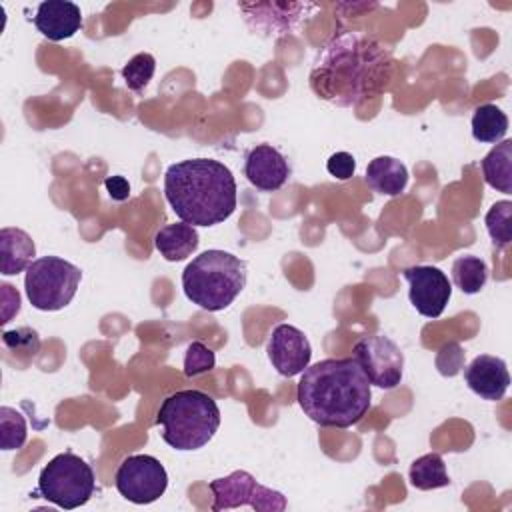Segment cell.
Here are the masks:
<instances>
[{
	"label": "cell",
	"mask_w": 512,
	"mask_h": 512,
	"mask_svg": "<svg viewBox=\"0 0 512 512\" xmlns=\"http://www.w3.org/2000/svg\"><path fill=\"white\" fill-rule=\"evenodd\" d=\"M390 74V54L374 38L346 32L318 54L310 86L320 98L336 106H356L378 94Z\"/></svg>",
	"instance_id": "1"
},
{
	"label": "cell",
	"mask_w": 512,
	"mask_h": 512,
	"mask_svg": "<svg viewBox=\"0 0 512 512\" xmlns=\"http://www.w3.org/2000/svg\"><path fill=\"white\" fill-rule=\"evenodd\" d=\"M354 356L324 358L304 368L296 388L302 412L328 428L358 424L372 406V388Z\"/></svg>",
	"instance_id": "2"
},
{
	"label": "cell",
	"mask_w": 512,
	"mask_h": 512,
	"mask_svg": "<svg viewBox=\"0 0 512 512\" xmlns=\"http://www.w3.org/2000/svg\"><path fill=\"white\" fill-rule=\"evenodd\" d=\"M164 196L182 222L216 226L236 210V180L214 158H188L166 168Z\"/></svg>",
	"instance_id": "3"
},
{
	"label": "cell",
	"mask_w": 512,
	"mask_h": 512,
	"mask_svg": "<svg viewBox=\"0 0 512 512\" xmlns=\"http://www.w3.org/2000/svg\"><path fill=\"white\" fill-rule=\"evenodd\" d=\"M246 262L226 250H204L182 272L186 298L202 310L228 308L246 286Z\"/></svg>",
	"instance_id": "4"
},
{
	"label": "cell",
	"mask_w": 512,
	"mask_h": 512,
	"mask_svg": "<svg viewBox=\"0 0 512 512\" xmlns=\"http://www.w3.org/2000/svg\"><path fill=\"white\" fill-rule=\"evenodd\" d=\"M156 424L162 440L182 452L206 446L218 426L220 408L216 400L202 390H178L166 396L158 408Z\"/></svg>",
	"instance_id": "5"
},
{
	"label": "cell",
	"mask_w": 512,
	"mask_h": 512,
	"mask_svg": "<svg viewBox=\"0 0 512 512\" xmlns=\"http://www.w3.org/2000/svg\"><path fill=\"white\" fill-rule=\"evenodd\" d=\"M94 488L96 478L92 466L84 458L66 450L56 454L40 470L36 494L64 510H74L92 498Z\"/></svg>",
	"instance_id": "6"
},
{
	"label": "cell",
	"mask_w": 512,
	"mask_h": 512,
	"mask_svg": "<svg viewBox=\"0 0 512 512\" xmlns=\"http://www.w3.org/2000/svg\"><path fill=\"white\" fill-rule=\"evenodd\" d=\"M82 280V270L58 256H42L30 262L24 276V290L30 304L42 312L66 308Z\"/></svg>",
	"instance_id": "7"
},
{
	"label": "cell",
	"mask_w": 512,
	"mask_h": 512,
	"mask_svg": "<svg viewBox=\"0 0 512 512\" xmlns=\"http://www.w3.org/2000/svg\"><path fill=\"white\" fill-rule=\"evenodd\" d=\"M214 496L212 510H230L238 506H250L260 512H282L286 510V496L278 490L262 486L246 470H234L224 478L210 482Z\"/></svg>",
	"instance_id": "8"
},
{
	"label": "cell",
	"mask_w": 512,
	"mask_h": 512,
	"mask_svg": "<svg viewBox=\"0 0 512 512\" xmlns=\"http://www.w3.org/2000/svg\"><path fill=\"white\" fill-rule=\"evenodd\" d=\"M116 490L132 504H152L168 488L166 468L150 454L124 458L114 476Z\"/></svg>",
	"instance_id": "9"
},
{
	"label": "cell",
	"mask_w": 512,
	"mask_h": 512,
	"mask_svg": "<svg viewBox=\"0 0 512 512\" xmlns=\"http://www.w3.org/2000/svg\"><path fill=\"white\" fill-rule=\"evenodd\" d=\"M352 356L360 362L370 384L384 390H392L400 384L404 370V354L400 346L388 336L372 334L360 338L354 346Z\"/></svg>",
	"instance_id": "10"
},
{
	"label": "cell",
	"mask_w": 512,
	"mask_h": 512,
	"mask_svg": "<svg viewBox=\"0 0 512 512\" xmlns=\"http://www.w3.org/2000/svg\"><path fill=\"white\" fill-rule=\"evenodd\" d=\"M402 276L408 282V300L416 312L426 318H438L452 296L448 276L436 266H408Z\"/></svg>",
	"instance_id": "11"
},
{
	"label": "cell",
	"mask_w": 512,
	"mask_h": 512,
	"mask_svg": "<svg viewBox=\"0 0 512 512\" xmlns=\"http://www.w3.org/2000/svg\"><path fill=\"white\" fill-rule=\"evenodd\" d=\"M266 354L280 376L292 378L310 366L312 346L300 328L292 324H278L268 336Z\"/></svg>",
	"instance_id": "12"
},
{
	"label": "cell",
	"mask_w": 512,
	"mask_h": 512,
	"mask_svg": "<svg viewBox=\"0 0 512 512\" xmlns=\"http://www.w3.org/2000/svg\"><path fill=\"white\" fill-rule=\"evenodd\" d=\"M244 176L256 190L276 192L288 182L290 164L274 146L258 144L244 158Z\"/></svg>",
	"instance_id": "13"
},
{
	"label": "cell",
	"mask_w": 512,
	"mask_h": 512,
	"mask_svg": "<svg viewBox=\"0 0 512 512\" xmlns=\"http://www.w3.org/2000/svg\"><path fill=\"white\" fill-rule=\"evenodd\" d=\"M464 380L468 388L484 400H502L508 386L510 374L506 362L498 356L480 354L464 368Z\"/></svg>",
	"instance_id": "14"
},
{
	"label": "cell",
	"mask_w": 512,
	"mask_h": 512,
	"mask_svg": "<svg viewBox=\"0 0 512 512\" xmlns=\"http://www.w3.org/2000/svg\"><path fill=\"white\" fill-rule=\"evenodd\" d=\"M36 30L52 42L72 38L82 28L80 6L68 0H46L40 2L34 18Z\"/></svg>",
	"instance_id": "15"
},
{
	"label": "cell",
	"mask_w": 512,
	"mask_h": 512,
	"mask_svg": "<svg viewBox=\"0 0 512 512\" xmlns=\"http://www.w3.org/2000/svg\"><path fill=\"white\" fill-rule=\"evenodd\" d=\"M34 254L36 246L28 232L10 226L0 230V272L4 276H12L26 270Z\"/></svg>",
	"instance_id": "16"
},
{
	"label": "cell",
	"mask_w": 512,
	"mask_h": 512,
	"mask_svg": "<svg viewBox=\"0 0 512 512\" xmlns=\"http://www.w3.org/2000/svg\"><path fill=\"white\" fill-rule=\"evenodd\" d=\"M198 242H200V236L196 232V226L186 222L168 224L160 228L154 236L156 250L168 262H180L188 258L192 252H196Z\"/></svg>",
	"instance_id": "17"
},
{
	"label": "cell",
	"mask_w": 512,
	"mask_h": 512,
	"mask_svg": "<svg viewBox=\"0 0 512 512\" xmlns=\"http://www.w3.org/2000/svg\"><path fill=\"white\" fill-rule=\"evenodd\" d=\"M366 184L382 196H398L408 184V170L394 156H378L366 166Z\"/></svg>",
	"instance_id": "18"
},
{
	"label": "cell",
	"mask_w": 512,
	"mask_h": 512,
	"mask_svg": "<svg viewBox=\"0 0 512 512\" xmlns=\"http://www.w3.org/2000/svg\"><path fill=\"white\" fill-rule=\"evenodd\" d=\"M482 174L488 186L512 194V140L498 142L482 158Z\"/></svg>",
	"instance_id": "19"
},
{
	"label": "cell",
	"mask_w": 512,
	"mask_h": 512,
	"mask_svg": "<svg viewBox=\"0 0 512 512\" xmlns=\"http://www.w3.org/2000/svg\"><path fill=\"white\" fill-rule=\"evenodd\" d=\"M508 132V116L496 104H482L472 114V136L476 142L498 144Z\"/></svg>",
	"instance_id": "20"
},
{
	"label": "cell",
	"mask_w": 512,
	"mask_h": 512,
	"mask_svg": "<svg viewBox=\"0 0 512 512\" xmlns=\"http://www.w3.org/2000/svg\"><path fill=\"white\" fill-rule=\"evenodd\" d=\"M410 484L418 490H434L450 484L446 464L438 452H428L410 464Z\"/></svg>",
	"instance_id": "21"
},
{
	"label": "cell",
	"mask_w": 512,
	"mask_h": 512,
	"mask_svg": "<svg viewBox=\"0 0 512 512\" xmlns=\"http://www.w3.org/2000/svg\"><path fill=\"white\" fill-rule=\"evenodd\" d=\"M452 280L464 294H478L488 280V264L478 256H460L452 264Z\"/></svg>",
	"instance_id": "22"
},
{
	"label": "cell",
	"mask_w": 512,
	"mask_h": 512,
	"mask_svg": "<svg viewBox=\"0 0 512 512\" xmlns=\"http://www.w3.org/2000/svg\"><path fill=\"white\" fill-rule=\"evenodd\" d=\"M488 236L496 248H506L512 242V202L498 200L490 206L484 218Z\"/></svg>",
	"instance_id": "23"
},
{
	"label": "cell",
	"mask_w": 512,
	"mask_h": 512,
	"mask_svg": "<svg viewBox=\"0 0 512 512\" xmlns=\"http://www.w3.org/2000/svg\"><path fill=\"white\" fill-rule=\"evenodd\" d=\"M28 436L26 420L20 412L10 406L0 408V442L2 450H18L24 446Z\"/></svg>",
	"instance_id": "24"
},
{
	"label": "cell",
	"mask_w": 512,
	"mask_h": 512,
	"mask_svg": "<svg viewBox=\"0 0 512 512\" xmlns=\"http://www.w3.org/2000/svg\"><path fill=\"white\" fill-rule=\"evenodd\" d=\"M154 70H156V60L150 52H140L136 56H132L124 68H122V78L126 82V86L132 90V92H142L148 82L152 80L154 76Z\"/></svg>",
	"instance_id": "25"
},
{
	"label": "cell",
	"mask_w": 512,
	"mask_h": 512,
	"mask_svg": "<svg viewBox=\"0 0 512 512\" xmlns=\"http://www.w3.org/2000/svg\"><path fill=\"white\" fill-rule=\"evenodd\" d=\"M2 342L6 344L8 350L18 352L20 356H24L26 362L30 358H34L38 354V350H40L38 332L28 328V326H22V328H16V330H6L2 334Z\"/></svg>",
	"instance_id": "26"
},
{
	"label": "cell",
	"mask_w": 512,
	"mask_h": 512,
	"mask_svg": "<svg viewBox=\"0 0 512 512\" xmlns=\"http://www.w3.org/2000/svg\"><path fill=\"white\" fill-rule=\"evenodd\" d=\"M216 366V354L204 342H190L184 354V374L188 378L210 372Z\"/></svg>",
	"instance_id": "27"
},
{
	"label": "cell",
	"mask_w": 512,
	"mask_h": 512,
	"mask_svg": "<svg viewBox=\"0 0 512 512\" xmlns=\"http://www.w3.org/2000/svg\"><path fill=\"white\" fill-rule=\"evenodd\" d=\"M436 366L442 376H456L464 366V352L458 342H448L438 350Z\"/></svg>",
	"instance_id": "28"
},
{
	"label": "cell",
	"mask_w": 512,
	"mask_h": 512,
	"mask_svg": "<svg viewBox=\"0 0 512 512\" xmlns=\"http://www.w3.org/2000/svg\"><path fill=\"white\" fill-rule=\"evenodd\" d=\"M326 170L336 180H348L356 172V160H354V156L350 152H336V154H332L328 158Z\"/></svg>",
	"instance_id": "29"
},
{
	"label": "cell",
	"mask_w": 512,
	"mask_h": 512,
	"mask_svg": "<svg viewBox=\"0 0 512 512\" xmlns=\"http://www.w3.org/2000/svg\"><path fill=\"white\" fill-rule=\"evenodd\" d=\"M104 186L108 190V196L116 202H124L130 196V184L124 176H108L104 180Z\"/></svg>",
	"instance_id": "30"
}]
</instances>
